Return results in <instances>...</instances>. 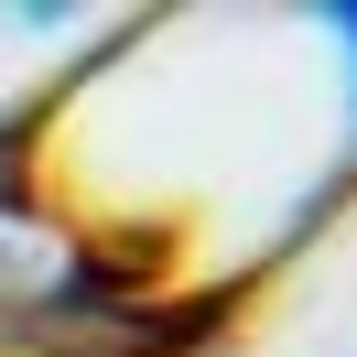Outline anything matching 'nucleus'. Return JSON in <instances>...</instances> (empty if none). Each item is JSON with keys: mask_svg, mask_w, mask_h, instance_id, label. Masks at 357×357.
<instances>
[{"mask_svg": "<svg viewBox=\"0 0 357 357\" xmlns=\"http://www.w3.org/2000/svg\"><path fill=\"white\" fill-rule=\"evenodd\" d=\"M0 357H162L152 271L0 141Z\"/></svg>", "mask_w": 357, "mask_h": 357, "instance_id": "1", "label": "nucleus"}]
</instances>
